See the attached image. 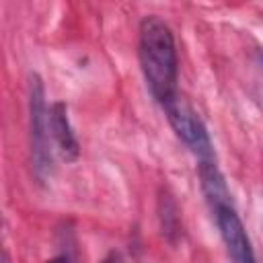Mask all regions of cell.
I'll list each match as a JSON object with an SVG mask.
<instances>
[{
	"label": "cell",
	"instance_id": "cell-3",
	"mask_svg": "<svg viewBox=\"0 0 263 263\" xmlns=\"http://www.w3.org/2000/svg\"><path fill=\"white\" fill-rule=\"evenodd\" d=\"M162 109L166 113V119H168L171 127L177 134V138L197 156L199 162L216 160V150H214L212 138L208 134V127L203 125L201 117L191 109V105H187L177 95L175 99L164 103Z\"/></svg>",
	"mask_w": 263,
	"mask_h": 263
},
{
	"label": "cell",
	"instance_id": "cell-7",
	"mask_svg": "<svg viewBox=\"0 0 263 263\" xmlns=\"http://www.w3.org/2000/svg\"><path fill=\"white\" fill-rule=\"evenodd\" d=\"M101 263H125V261H123V257H121L117 251H111V253L105 255V259H103Z\"/></svg>",
	"mask_w": 263,
	"mask_h": 263
},
{
	"label": "cell",
	"instance_id": "cell-6",
	"mask_svg": "<svg viewBox=\"0 0 263 263\" xmlns=\"http://www.w3.org/2000/svg\"><path fill=\"white\" fill-rule=\"evenodd\" d=\"M197 173H199V185H201V191L205 195V201L210 203V210L232 203V195L228 191V185H226L224 175L220 173L216 160L199 162Z\"/></svg>",
	"mask_w": 263,
	"mask_h": 263
},
{
	"label": "cell",
	"instance_id": "cell-2",
	"mask_svg": "<svg viewBox=\"0 0 263 263\" xmlns=\"http://www.w3.org/2000/svg\"><path fill=\"white\" fill-rule=\"evenodd\" d=\"M29 138H31V166L39 183H47L53 175V150L49 109L45 105L43 82L37 74L29 78Z\"/></svg>",
	"mask_w": 263,
	"mask_h": 263
},
{
	"label": "cell",
	"instance_id": "cell-8",
	"mask_svg": "<svg viewBox=\"0 0 263 263\" xmlns=\"http://www.w3.org/2000/svg\"><path fill=\"white\" fill-rule=\"evenodd\" d=\"M47 263H72V261H70V257H68V255H58V257L49 259Z\"/></svg>",
	"mask_w": 263,
	"mask_h": 263
},
{
	"label": "cell",
	"instance_id": "cell-5",
	"mask_svg": "<svg viewBox=\"0 0 263 263\" xmlns=\"http://www.w3.org/2000/svg\"><path fill=\"white\" fill-rule=\"evenodd\" d=\"M49 127H51V140L60 158L66 162H74L80 154V144L72 129L66 103L58 101L49 107Z\"/></svg>",
	"mask_w": 263,
	"mask_h": 263
},
{
	"label": "cell",
	"instance_id": "cell-1",
	"mask_svg": "<svg viewBox=\"0 0 263 263\" xmlns=\"http://www.w3.org/2000/svg\"><path fill=\"white\" fill-rule=\"evenodd\" d=\"M140 68L150 95L160 103H168L177 97V47L168 25L150 14L140 23L138 41Z\"/></svg>",
	"mask_w": 263,
	"mask_h": 263
},
{
	"label": "cell",
	"instance_id": "cell-4",
	"mask_svg": "<svg viewBox=\"0 0 263 263\" xmlns=\"http://www.w3.org/2000/svg\"><path fill=\"white\" fill-rule=\"evenodd\" d=\"M212 214H214L216 226L220 230V236L224 240L230 263H257L249 234H247L242 220L238 218L234 205L232 203L220 205V208L212 210Z\"/></svg>",
	"mask_w": 263,
	"mask_h": 263
}]
</instances>
